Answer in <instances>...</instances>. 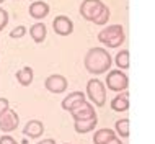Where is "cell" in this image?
Segmentation results:
<instances>
[{"mask_svg": "<svg viewBox=\"0 0 155 144\" xmlns=\"http://www.w3.org/2000/svg\"><path fill=\"white\" fill-rule=\"evenodd\" d=\"M103 7H104V3L101 0H83L82 5H80V15L85 20L91 22V20L101 12Z\"/></svg>", "mask_w": 155, "mask_h": 144, "instance_id": "obj_5", "label": "cell"}, {"mask_svg": "<svg viewBox=\"0 0 155 144\" xmlns=\"http://www.w3.org/2000/svg\"><path fill=\"white\" fill-rule=\"evenodd\" d=\"M65 144H69V142H65Z\"/></svg>", "mask_w": 155, "mask_h": 144, "instance_id": "obj_28", "label": "cell"}, {"mask_svg": "<svg viewBox=\"0 0 155 144\" xmlns=\"http://www.w3.org/2000/svg\"><path fill=\"white\" fill-rule=\"evenodd\" d=\"M129 85V79L121 69H114L108 72L106 77V87L113 92H124Z\"/></svg>", "mask_w": 155, "mask_h": 144, "instance_id": "obj_4", "label": "cell"}, {"mask_svg": "<svg viewBox=\"0 0 155 144\" xmlns=\"http://www.w3.org/2000/svg\"><path fill=\"white\" fill-rule=\"evenodd\" d=\"M116 133L119 134L121 138H127L129 136V120L127 118H123V120H118L114 125Z\"/></svg>", "mask_w": 155, "mask_h": 144, "instance_id": "obj_18", "label": "cell"}, {"mask_svg": "<svg viewBox=\"0 0 155 144\" xmlns=\"http://www.w3.org/2000/svg\"><path fill=\"white\" fill-rule=\"evenodd\" d=\"M83 101H85V94L83 92H72V94H69L62 100V108L65 111H74V110L80 107Z\"/></svg>", "mask_w": 155, "mask_h": 144, "instance_id": "obj_9", "label": "cell"}, {"mask_svg": "<svg viewBox=\"0 0 155 144\" xmlns=\"http://www.w3.org/2000/svg\"><path fill=\"white\" fill-rule=\"evenodd\" d=\"M87 95L88 98L93 101L96 107H103L106 103V88L104 84L98 79H91L87 84Z\"/></svg>", "mask_w": 155, "mask_h": 144, "instance_id": "obj_3", "label": "cell"}, {"mask_svg": "<svg viewBox=\"0 0 155 144\" xmlns=\"http://www.w3.org/2000/svg\"><path fill=\"white\" fill-rule=\"evenodd\" d=\"M8 108H10V103H8V100H7V98H0V116H2Z\"/></svg>", "mask_w": 155, "mask_h": 144, "instance_id": "obj_23", "label": "cell"}, {"mask_svg": "<svg viewBox=\"0 0 155 144\" xmlns=\"http://www.w3.org/2000/svg\"><path fill=\"white\" fill-rule=\"evenodd\" d=\"M30 15L36 20H43L44 16L49 15V5L46 2H41V0H36L30 5Z\"/></svg>", "mask_w": 155, "mask_h": 144, "instance_id": "obj_12", "label": "cell"}, {"mask_svg": "<svg viewBox=\"0 0 155 144\" xmlns=\"http://www.w3.org/2000/svg\"><path fill=\"white\" fill-rule=\"evenodd\" d=\"M23 133H25V136H28L31 139H38L44 133V125L39 120H30L26 125H25Z\"/></svg>", "mask_w": 155, "mask_h": 144, "instance_id": "obj_11", "label": "cell"}, {"mask_svg": "<svg viewBox=\"0 0 155 144\" xmlns=\"http://www.w3.org/2000/svg\"><path fill=\"white\" fill-rule=\"evenodd\" d=\"M25 35H26V26H23V25H20V26H16L10 31V38H13V39L23 38Z\"/></svg>", "mask_w": 155, "mask_h": 144, "instance_id": "obj_21", "label": "cell"}, {"mask_svg": "<svg viewBox=\"0 0 155 144\" xmlns=\"http://www.w3.org/2000/svg\"><path fill=\"white\" fill-rule=\"evenodd\" d=\"M74 116L75 121H83V120H91V118L96 116L95 113V108L91 107L88 101H83V103L78 107L77 110H74V111H70Z\"/></svg>", "mask_w": 155, "mask_h": 144, "instance_id": "obj_10", "label": "cell"}, {"mask_svg": "<svg viewBox=\"0 0 155 144\" xmlns=\"http://www.w3.org/2000/svg\"><path fill=\"white\" fill-rule=\"evenodd\" d=\"M108 20H110V8L104 5V7L101 8V12H100V13L96 15L95 18L91 20V22H93L95 25H98V26H103V25L108 23Z\"/></svg>", "mask_w": 155, "mask_h": 144, "instance_id": "obj_19", "label": "cell"}, {"mask_svg": "<svg viewBox=\"0 0 155 144\" xmlns=\"http://www.w3.org/2000/svg\"><path fill=\"white\" fill-rule=\"evenodd\" d=\"M18 123H20V118L16 115V111L8 108L2 116H0V129L3 133H10V131H15L18 128Z\"/></svg>", "mask_w": 155, "mask_h": 144, "instance_id": "obj_8", "label": "cell"}, {"mask_svg": "<svg viewBox=\"0 0 155 144\" xmlns=\"http://www.w3.org/2000/svg\"><path fill=\"white\" fill-rule=\"evenodd\" d=\"M98 125V118H91V120H83V121H75L74 123V128L77 133H80V134H85V133H88V131H93L95 129V126Z\"/></svg>", "mask_w": 155, "mask_h": 144, "instance_id": "obj_15", "label": "cell"}, {"mask_svg": "<svg viewBox=\"0 0 155 144\" xmlns=\"http://www.w3.org/2000/svg\"><path fill=\"white\" fill-rule=\"evenodd\" d=\"M111 108L114 111H126L129 108V94L127 92H123V94L116 95L111 100Z\"/></svg>", "mask_w": 155, "mask_h": 144, "instance_id": "obj_13", "label": "cell"}, {"mask_svg": "<svg viewBox=\"0 0 155 144\" xmlns=\"http://www.w3.org/2000/svg\"><path fill=\"white\" fill-rule=\"evenodd\" d=\"M16 80H18V84L20 85H23V87H28V85H31V82H33V77H35V74H33V69L31 67H21L18 72H16Z\"/></svg>", "mask_w": 155, "mask_h": 144, "instance_id": "obj_14", "label": "cell"}, {"mask_svg": "<svg viewBox=\"0 0 155 144\" xmlns=\"http://www.w3.org/2000/svg\"><path fill=\"white\" fill-rule=\"evenodd\" d=\"M7 23H8V12L0 8V31L7 26Z\"/></svg>", "mask_w": 155, "mask_h": 144, "instance_id": "obj_22", "label": "cell"}, {"mask_svg": "<svg viewBox=\"0 0 155 144\" xmlns=\"http://www.w3.org/2000/svg\"><path fill=\"white\" fill-rule=\"evenodd\" d=\"M44 87L51 94H62L67 88V79L61 74H52L44 80Z\"/></svg>", "mask_w": 155, "mask_h": 144, "instance_id": "obj_6", "label": "cell"}, {"mask_svg": "<svg viewBox=\"0 0 155 144\" xmlns=\"http://www.w3.org/2000/svg\"><path fill=\"white\" fill-rule=\"evenodd\" d=\"M116 66L119 67V69H127L129 67V51L123 49L121 53L116 54Z\"/></svg>", "mask_w": 155, "mask_h": 144, "instance_id": "obj_20", "label": "cell"}, {"mask_svg": "<svg viewBox=\"0 0 155 144\" xmlns=\"http://www.w3.org/2000/svg\"><path fill=\"white\" fill-rule=\"evenodd\" d=\"M36 144H56L54 139H43V141H38Z\"/></svg>", "mask_w": 155, "mask_h": 144, "instance_id": "obj_25", "label": "cell"}, {"mask_svg": "<svg viewBox=\"0 0 155 144\" xmlns=\"http://www.w3.org/2000/svg\"><path fill=\"white\" fill-rule=\"evenodd\" d=\"M124 31L121 25H113V26H106L98 33V41L103 43L106 48H118L124 43Z\"/></svg>", "mask_w": 155, "mask_h": 144, "instance_id": "obj_2", "label": "cell"}, {"mask_svg": "<svg viewBox=\"0 0 155 144\" xmlns=\"http://www.w3.org/2000/svg\"><path fill=\"white\" fill-rule=\"evenodd\" d=\"M111 62L113 59L110 56L104 48H91L88 49V53L85 54V69L93 75H100V74H104L108 69L111 67Z\"/></svg>", "mask_w": 155, "mask_h": 144, "instance_id": "obj_1", "label": "cell"}, {"mask_svg": "<svg viewBox=\"0 0 155 144\" xmlns=\"http://www.w3.org/2000/svg\"><path fill=\"white\" fill-rule=\"evenodd\" d=\"M116 134H114V131L110 129V128H103V129H100V131H96L95 133V136H93V142L95 144H106L110 139H113Z\"/></svg>", "mask_w": 155, "mask_h": 144, "instance_id": "obj_16", "label": "cell"}, {"mask_svg": "<svg viewBox=\"0 0 155 144\" xmlns=\"http://www.w3.org/2000/svg\"><path fill=\"white\" fill-rule=\"evenodd\" d=\"M52 28H54V33L59 36H69L70 33L74 31V23L69 16L65 15H59L54 18L52 22Z\"/></svg>", "mask_w": 155, "mask_h": 144, "instance_id": "obj_7", "label": "cell"}, {"mask_svg": "<svg viewBox=\"0 0 155 144\" xmlns=\"http://www.w3.org/2000/svg\"><path fill=\"white\" fill-rule=\"evenodd\" d=\"M106 144H123V142H121V139H118V138H113V139H110V141H108Z\"/></svg>", "mask_w": 155, "mask_h": 144, "instance_id": "obj_26", "label": "cell"}, {"mask_svg": "<svg viewBox=\"0 0 155 144\" xmlns=\"http://www.w3.org/2000/svg\"><path fill=\"white\" fill-rule=\"evenodd\" d=\"M30 35L36 43H43L46 39V25L44 23H36L30 28Z\"/></svg>", "mask_w": 155, "mask_h": 144, "instance_id": "obj_17", "label": "cell"}, {"mask_svg": "<svg viewBox=\"0 0 155 144\" xmlns=\"http://www.w3.org/2000/svg\"><path fill=\"white\" fill-rule=\"evenodd\" d=\"M0 144H18V142L15 141V138H12V136H8V134H5V136L0 138Z\"/></svg>", "mask_w": 155, "mask_h": 144, "instance_id": "obj_24", "label": "cell"}, {"mask_svg": "<svg viewBox=\"0 0 155 144\" xmlns=\"http://www.w3.org/2000/svg\"><path fill=\"white\" fill-rule=\"evenodd\" d=\"M2 2H5V0H0V3H2Z\"/></svg>", "mask_w": 155, "mask_h": 144, "instance_id": "obj_27", "label": "cell"}]
</instances>
